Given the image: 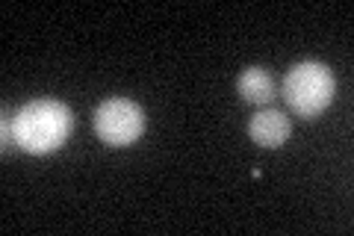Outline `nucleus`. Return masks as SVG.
Here are the masks:
<instances>
[{"label": "nucleus", "mask_w": 354, "mask_h": 236, "mask_svg": "<svg viewBox=\"0 0 354 236\" xmlns=\"http://www.w3.org/2000/svg\"><path fill=\"white\" fill-rule=\"evenodd\" d=\"M74 116L62 100H30L15 112V142L27 154H50L65 145V139L71 136Z\"/></svg>", "instance_id": "1"}, {"label": "nucleus", "mask_w": 354, "mask_h": 236, "mask_svg": "<svg viewBox=\"0 0 354 236\" xmlns=\"http://www.w3.org/2000/svg\"><path fill=\"white\" fill-rule=\"evenodd\" d=\"M337 80L322 62H298L283 77V98L290 109L301 118H313L325 112L334 100Z\"/></svg>", "instance_id": "2"}, {"label": "nucleus", "mask_w": 354, "mask_h": 236, "mask_svg": "<svg viewBox=\"0 0 354 236\" xmlns=\"http://www.w3.org/2000/svg\"><path fill=\"white\" fill-rule=\"evenodd\" d=\"M95 133L113 148H127L145 133V112L130 98H109L95 109Z\"/></svg>", "instance_id": "3"}, {"label": "nucleus", "mask_w": 354, "mask_h": 236, "mask_svg": "<svg viewBox=\"0 0 354 236\" xmlns=\"http://www.w3.org/2000/svg\"><path fill=\"white\" fill-rule=\"evenodd\" d=\"M248 136L260 148H281L290 139V118L281 109H260L248 125Z\"/></svg>", "instance_id": "4"}, {"label": "nucleus", "mask_w": 354, "mask_h": 236, "mask_svg": "<svg viewBox=\"0 0 354 236\" xmlns=\"http://www.w3.org/2000/svg\"><path fill=\"white\" fill-rule=\"evenodd\" d=\"M236 89H239L242 100L257 104V107L272 104V98H274V80H272V74L266 69H245L239 74Z\"/></svg>", "instance_id": "5"}]
</instances>
